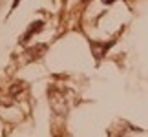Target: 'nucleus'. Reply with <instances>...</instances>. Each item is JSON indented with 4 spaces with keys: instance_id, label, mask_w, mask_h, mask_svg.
<instances>
[{
    "instance_id": "1",
    "label": "nucleus",
    "mask_w": 148,
    "mask_h": 137,
    "mask_svg": "<svg viewBox=\"0 0 148 137\" xmlns=\"http://www.w3.org/2000/svg\"><path fill=\"white\" fill-rule=\"evenodd\" d=\"M42 27H44V24H42L40 20L33 22V24H31L29 27H27V31L24 33V35H22V38H20V42H22V44H24V42H27V40H29V38H31L33 35H35V33H38V31H40Z\"/></svg>"
},
{
    "instance_id": "2",
    "label": "nucleus",
    "mask_w": 148,
    "mask_h": 137,
    "mask_svg": "<svg viewBox=\"0 0 148 137\" xmlns=\"http://www.w3.org/2000/svg\"><path fill=\"white\" fill-rule=\"evenodd\" d=\"M18 2H20V0H15V2H13V9L16 8V4H18Z\"/></svg>"
},
{
    "instance_id": "3",
    "label": "nucleus",
    "mask_w": 148,
    "mask_h": 137,
    "mask_svg": "<svg viewBox=\"0 0 148 137\" xmlns=\"http://www.w3.org/2000/svg\"><path fill=\"white\" fill-rule=\"evenodd\" d=\"M102 2H104V4H112L113 0H102Z\"/></svg>"
}]
</instances>
